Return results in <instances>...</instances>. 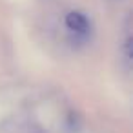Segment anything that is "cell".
<instances>
[{"label":"cell","instance_id":"6da1fadb","mask_svg":"<svg viewBox=\"0 0 133 133\" xmlns=\"http://www.w3.org/2000/svg\"><path fill=\"white\" fill-rule=\"evenodd\" d=\"M66 28L75 35V37H86L89 33V20L78 13V11H71L66 15Z\"/></svg>","mask_w":133,"mask_h":133}]
</instances>
